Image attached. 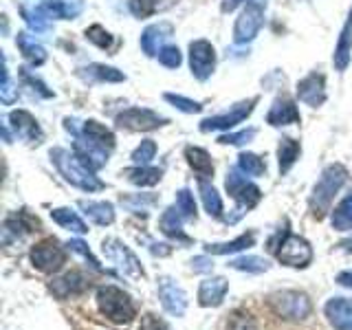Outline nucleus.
<instances>
[{
	"label": "nucleus",
	"mask_w": 352,
	"mask_h": 330,
	"mask_svg": "<svg viewBox=\"0 0 352 330\" xmlns=\"http://www.w3.org/2000/svg\"><path fill=\"white\" fill-rule=\"evenodd\" d=\"M51 159L53 163L58 165V170L62 172V176L66 181H69L71 185L80 187V190L84 192H97L102 190L104 183L97 179V176L93 174V168L88 165L80 154H71L69 150H51Z\"/></svg>",
	"instance_id": "1"
},
{
	"label": "nucleus",
	"mask_w": 352,
	"mask_h": 330,
	"mask_svg": "<svg viewBox=\"0 0 352 330\" xmlns=\"http://www.w3.org/2000/svg\"><path fill=\"white\" fill-rule=\"evenodd\" d=\"M346 176H348L346 168H344V165H339V163L328 165V168L324 170L322 179H319V183L315 185V192H313V198H311V209H313V214L317 218H322L330 209L335 194L341 190V185L346 183Z\"/></svg>",
	"instance_id": "2"
},
{
	"label": "nucleus",
	"mask_w": 352,
	"mask_h": 330,
	"mask_svg": "<svg viewBox=\"0 0 352 330\" xmlns=\"http://www.w3.org/2000/svg\"><path fill=\"white\" fill-rule=\"evenodd\" d=\"M97 306L115 324H128L137 317V308L132 304L130 295L117 286H102L97 291Z\"/></svg>",
	"instance_id": "3"
},
{
	"label": "nucleus",
	"mask_w": 352,
	"mask_h": 330,
	"mask_svg": "<svg viewBox=\"0 0 352 330\" xmlns=\"http://www.w3.org/2000/svg\"><path fill=\"white\" fill-rule=\"evenodd\" d=\"M225 185H227V192L238 201V207L234 209L236 214L231 216V218H227V223H229V225H234V223H238V220L249 212L251 207H256V205L260 203L262 192H260L253 183H249V181L245 179V176H240L238 170H234V172H229V174H227Z\"/></svg>",
	"instance_id": "4"
},
{
	"label": "nucleus",
	"mask_w": 352,
	"mask_h": 330,
	"mask_svg": "<svg viewBox=\"0 0 352 330\" xmlns=\"http://www.w3.org/2000/svg\"><path fill=\"white\" fill-rule=\"evenodd\" d=\"M102 251H104L106 260L119 271V275H124L128 280L143 278V269H141L139 260L135 258V253H132L126 245H121L119 240H115V238L104 240Z\"/></svg>",
	"instance_id": "5"
},
{
	"label": "nucleus",
	"mask_w": 352,
	"mask_h": 330,
	"mask_svg": "<svg viewBox=\"0 0 352 330\" xmlns=\"http://www.w3.org/2000/svg\"><path fill=\"white\" fill-rule=\"evenodd\" d=\"M31 262L33 267L42 273H55L64 267L66 262V253L64 249L60 247V242L55 238H47L38 242L36 247L31 249Z\"/></svg>",
	"instance_id": "6"
},
{
	"label": "nucleus",
	"mask_w": 352,
	"mask_h": 330,
	"mask_svg": "<svg viewBox=\"0 0 352 330\" xmlns=\"http://www.w3.org/2000/svg\"><path fill=\"white\" fill-rule=\"evenodd\" d=\"M278 260L286 267H293V269H304L311 264L313 260V249L311 245L300 238V236H293V234H286L280 242V249H278Z\"/></svg>",
	"instance_id": "7"
},
{
	"label": "nucleus",
	"mask_w": 352,
	"mask_h": 330,
	"mask_svg": "<svg viewBox=\"0 0 352 330\" xmlns=\"http://www.w3.org/2000/svg\"><path fill=\"white\" fill-rule=\"evenodd\" d=\"M273 311L286 319H306L311 315V302L304 293L297 291H282L271 295Z\"/></svg>",
	"instance_id": "8"
},
{
	"label": "nucleus",
	"mask_w": 352,
	"mask_h": 330,
	"mask_svg": "<svg viewBox=\"0 0 352 330\" xmlns=\"http://www.w3.org/2000/svg\"><path fill=\"white\" fill-rule=\"evenodd\" d=\"M262 20H264V5L260 0H253L245 7V11L240 14V18L236 20V27H234V40L238 44L242 42H251L253 38L258 36V31L262 27Z\"/></svg>",
	"instance_id": "9"
},
{
	"label": "nucleus",
	"mask_w": 352,
	"mask_h": 330,
	"mask_svg": "<svg viewBox=\"0 0 352 330\" xmlns=\"http://www.w3.org/2000/svg\"><path fill=\"white\" fill-rule=\"evenodd\" d=\"M216 51L207 40H196L190 44V66L198 80H207L214 71Z\"/></svg>",
	"instance_id": "10"
},
{
	"label": "nucleus",
	"mask_w": 352,
	"mask_h": 330,
	"mask_svg": "<svg viewBox=\"0 0 352 330\" xmlns=\"http://www.w3.org/2000/svg\"><path fill=\"white\" fill-rule=\"evenodd\" d=\"M159 297L163 308L174 317H183L187 311V293L181 289L179 284L170 278H163L159 282Z\"/></svg>",
	"instance_id": "11"
},
{
	"label": "nucleus",
	"mask_w": 352,
	"mask_h": 330,
	"mask_svg": "<svg viewBox=\"0 0 352 330\" xmlns=\"http://www.w3.org/2000/svg\"><path fill=\"white\" fill-rule=\"evenodd\" d=\"M163 121H165L163 117H159L157 113H152L148 108H130L117 117V124L128 130H152V128H159Z\"/></svg>",
	"instance_id": "12"
},
{
	"label": "nucleus",
	"mask_w": 352,
	"mask_h": 330,
	"mask_svg": "<svg viewBox=\"0 0 352 330\" xmlns=\"http://www.w3.org/2000/svg\"><path fill=\"white\" fill-rule=\"evenodd\" d=\"M258 99H249V102H242L238 106H234L231 113H225V115H216V117H209L203 121L201 130L209 132V130H227V128H234L236 124H240L242 119H247L253 110V104H256Z\"/></svg>",
	"instance_id": "13"
},
{
	"label": "nucleus",
	"mask_w": 352,
	"mask_h": 330,
	"mask_svg": "<svg viewBox=\"0 0 352 330\" xmlns=\"http://www.w3.org/2000/svg\"><path fill=\"white\" fill-rule=\"evenodd\" d=\"M297 97H300V102L308 104V106H322L324 99H326V86H324V75H317V73H311L308 77L297 84Z\"/></svg>",
	"instance_id": "14"
},
{
	"label": "nucleus",
	"mask_w": 352,
	"mask_h": 330,
	"mask_svg": "<svg viewBox=\"0 0 352 330\" xmlns=\"http://www.w3.org/2000/svg\"><path fill=\"white\" fill-rule=\"evenodd\" d=\"M326 317L335 330H352V302L335 297L326 304Z\"/></svg>",
	"instance_id": "15"
},
{
	"label": "nucleus",
	"mask_w": 352,
	"mask_h": 330,
	"mask_svg": "<svg viewBox=\"0 0 352 330\" xmlns=\"http://www.w3.org/2000/svg\"><path fill=\"white\" fill-rule=\"evenodd\" d=\"M9 121H11V126H14L16 135L20 139H25L29 143H38L40 141V137H42L40 126H38V121L27 113V110H14L11 117H9Z\"/></svg>",
	"instance_id": "16"
},
{
	"label": "nucleus",
	"mask_w": 352,
	"mask_h": 330,
	"mask_svg": "<svg viewBox=\"0 0 352 330\" xmlns=\"http://www.w3.org/2000/svg\"><path fill=\"white\" fill-rule=\"evenodd\" d=\"M229 284L225 278H209L198 289V302L201 306H220L227 295Z\"/></svg>",
	"instance_id": "17"
},
{
	"label": "nucleus",
	"mask_w": 352,
	"mask_h": 330,
	"mask_svg": "<svg viewBox=\"0 0 352 330\" xmlns=\"http://www.w3.org/2000/svg\"><path fill=\"white\" fill-rule=\"evenodd\" d=\"M44 14H47L49 18H77L82 14L84 9V3L82 0H49V3H44L40 7Z\"/></svg>",
	"instance_id": "18"
},
{
	"label": "nucleus",
	"mask_w": 352,
	"mask_h": 330,
	"mask_svg": "<svg viewBox=\"0 0 352 330\" xmlns=\"http://www.w3.org/2000/svg\"><path fill=\"white\" fill-rule=\"evenodd\" d=\"M267 121L271 126H289L300 121V113H297L295 104L289 102V99H278V102L273 104V108L269 110Z\"/></svg>",
	"instance_id": "19"
},
{
	"label": "nucleus",
	"mask_w": 352,
	"mask_h": 330,
	"mask_svg": "<svg viewBox=\"0 0 352 330\" xmlns=\"http://www.w3.org/2000/svg\"><path fill=\"white\" fill-rule=\"evenodd\" d=\"M185 157H187V163L192 165V170L198 174V181H207L212 179L214 174V163H212V157L203 150V148H187L185 150Z\"/></svg>",
	"instance_id": "20"
},
{
	"label": "nucleus",
	"mask_w": 352,
	"mask_h": 330,
	"mask_svg": "<svg viewBox=\"0 0 352 330\" xmlns=\"http://www.w3.org/2000/svg\"><path fill=\"white\" fill-rule=\"evenodd\" d=\"M170 33H172V27L168 25V22H161V25L148 27L146 31H143V36H141V47H143V51H146L148 55H159L161 42L165 38H170Z\"/></svg>",
	"instance_id": "21"
},
{
	"label": "nucleus",
	"mask_w": 352,
	"mask_h": 330,
	"mask_svg": "<svg viewBox=\"0 0 352 330\" xmlns=\"http://www.w3.org/2000/svg\"><path fill=\"white\" fill-rule=\"evenodd\" d=\"M84 289H86V280L80 273H69V275H64V278L55 280L51 284V291L58 297H69L75 293H82Z\"/></svg>",
	"instance_id": "22"
},
{
	"label": "nucleus",
	"mask_w": 352,
	"mask_h": 330,
	"mask_svg": "<svg viewBox=\"0 0 352 330\" xmlns=\"http://www.w3.org/2000/svg\"><path fill=\"white\" fill-rule=\"evenodd\" d=\"M181 223H183V214H181L176 207H170L168 212H165V214L161 216V231H163L165 236L174 238V240H183V242H187L190 238H187V236L183 234Z\"/></svg>",
	"instance_id": "23"
},
{
	"label": "nucleus",
	"mask_w": 352,
	"mask_h": 330,
	"mask_svg": "<svg viewBox=\"0 0 352 330\" xmlns=\"http://www.w3.org/2000/svg\"><path fill=\"white\" fill-rule=\"evenodd\" d=\"M80 207L84 209V214L97 225H110L115 220V209L108 203H93V201H82Z\"/></svg>",
	"instance_id": "24"
},
{
	"label": "nucleus",
	"mask_w": 352,
	"mask_h": 330,
	"mask_svg": "<svg viewBox=\"0 0 352 330\" xmlns=\"http://www.w3.org/2000/svg\"><path fill=\"white\" fill-rule=\"evenodd\" d=\"M51 218L60 227L69 229V231H75V234H86V231H88V227L84 225V220L77 216L75 212H71V209H53Z\"/></svg>",
	"instance_id": "25"
},
{
	"label": "nucleus",
	"mask_w": 352,
	"mask_h": 330,
	"mask_svg": "<svg viewBox=\"0 0 352 330\" xmlns=\"http://www.w3.org/2000/svg\"><path fill=\"white\" fill-rule=\"evenodd\" d=\"M278 157H280V172H289L293 168V163L300 157V143L295 139L284 137L280 141V148H278Z\"/></svg>",
	"instance_id": "26"
},
{
	"label": "nucleus",
	"mask_w": 352,
	"mask_h": 330,
	"mask_svg": "<svg viewBox=\"0 0 352 330\" xmlns=\"http://www.w3.org/2000/svg\"><path fill=\"white\" fill-rule=\"evenodd\" d=\"M161 170L159 168H148V165H141V168H132L126 170V176L130 183L141 185V187H148V185H157L161 181Z\"/></svg>",
	"instance_id": "27"
},
{
	"label": "nucleus",
	"mask_w": 352,
	"mask_h": 330,
	"mask_svg": "<svg viewBox=\"0 0 352 330\" xmlns=\"http://www.w3.org/2000/svg\"><path fill=\"white\" fill-rule=\"evenodd\" d=\"M18 47L31 64H42L47 60V53H44L40 44H36V40H33L29 33H18Z\"/></svg>",
	"instance_id": "28"
},
{
	"label": "nucleus",
	"mask_w": 352,
	"mask_h": 330,
	"mask_svg": "<svg viewBox=\"0 0 352 330\" xmlns=\"http://www.w3.org/2000/svg\"><path fill=\"white\" fill-rule=\"evenodd\" d=\"M198 190H201V198H203V205L207 209V214L218 218L220 214H223V201H220L218 192L207 181H198Z\"/></svg>",
	"instance_id": "29"
},
{
	"label": "nucleus",
	"mask_w": 352,
	"mask_h": 330,
	"mask_svg": "<svg viewBox=\"0 0 352 330\" xmlns=\"http://www.w3.org/2000/svg\"><path fill=\"white\" fill-rule=\"evenodd\" d=\"M82 132H84L86 137H91L93 141H97L99 146L108 148V150H113V146H115V137H113V132H110L106 126L97 124V121H86L84 128H82Z\"/></svg>",
	"instance_id": "30"
},
{
	"label": "nucleus",
	"mask_w": 352,
	"mask_h": 330,
	"mask_svg": "<svg viewBox=\"0 0 352 330\" xmlns=\"http://www.w3.org/2000/svg\"><path fill=\"white\" fill-rule=\"evenodd\" d=\"M253 242H256V236L245 234L231 242H225V245H207V253H212V256H227V253H236V251H242L245 247H251Z\"/></svg>",
	"instance_id": "31"
},
{
	"label": "nucleus",
	"mask_w": 352,
	"mask_h": 330,
	"mask_svg": "<svg viewBox=\"0 0 352 330\" xmlns=\"http://www.w3.org/2000/svg\"><path fill=\"white\" fill-rule=\"evenodd\" d=\"M333 227L339 231H350L352 229V194L339 203V207L333 214Z\"/></svg>",
	"instance_id": "32"
},
{
	"label": "nucleus",
	"mask_w": 352,
	"mask_h": 330,
	"mask_svg": "<svg viewBox=\"0 0 352 330\" xmlns=\"http://www.w3.org/2000/svg\"><path fill=\"white\" fill-rule=\"evenodd\" d=\"M238 170L247 176H262L264 170H267V165H264V161L258 157V154L245 152L238 157Z\"/></svg>",
	"instance_id": "33"
},
{
	"label": "nucleus",
	"mask_w": 352,
	"mask_h": 330,
	"mask_svg": "<svg viewBox=\"0 0 352 330\" xmlns=\"http://www.w3.org/2000/svg\"><path fill=\"white\" fill-rule=\"evenodd\" d=\"M350 62V25H346L344 33H341L337 51H335V66L339 71H344Z\"/></svg>",
	"instance_id": "34"
},
{
	"label": "nucleus",
	"mask_w": 352,
	"mask_h": 330,
	"mask_svg": "<svg viewBox=\"0 0 352 330\" xmlns=\"http://www.w3.org/2000/svg\"><path fill=\"white\" fill-rule=\"evenodd\" d=\"M231 267L238 269V271H247V273H262L269 269V262L256 258V256H249V258H238V260H231L229 262Z\"/></svg>",
	"instance_id": "35"
},
{
	"label": "nucleus",
	"mask_w": 352,
	"mask_h": 330,
	"mask_svg": "<svg viewBox=\"0 0 352 330\" xmlns=\"http://www.w3.org/2000/svg\"><path fill=\"white\" fill-rule=\"evenodd\" d=\"M176 209L183 214V218H196V203L190 190H181L176 194Z\"/></svg>",
	"instance_id": "36"
},
{
	"label": "nucleus",
	"mask_w": 352,
	"mask_h": 330,
	"mask_svg": "<svg viewBox=\"0 0 352 330\" xmlns=\"http://www.w3.org/2000/svg\"><path fill=\"white\" fill-rule=\"evenodd\" d=\"M154 154H157V143L154 141H141V146L132 152V161L135 163H141V165H148L152 159H154Z\"/></svg>",
	"instance_id": "37"
},
{
	"label": "nucleus",
	"mask_w": 352,
	"mask_h": 330,
	"mask_svg": "<svg viewBox=\"0 0 352 330\" xmlns=\"http://www.w3.org/2000/svg\"><path fill=\"white\" fill-rule=\"evenodd\" d=\"M91 75L97 77V80H106V82H121L124 80V73H119L113 66H104V64H93L91 69Z\"/></svg>",
	"instance_id": "38"
},
{
	"label": "nucleus",
	"mask_w": 352,
	"mask_h": 330,
	"mask_svg": "<svg viewBox=\"0 0 352 330\" xmlns=\"http://www.w3.org/2000/svg\"><path fill=\"white\" fill-rule=\"evenodd\" d=\"M86 38L95 42L99 49H108L110 44H113V36L104 29V27H99V25H93L91 29H86Z\"/></svg>",
	"instance_id": "39"
},
{
	"label": "nucleus",
	"mask_w": 352,
	"mask_h": 330,
	"mask_svg": "<svg viewBox=\"0 0 352 330\" xmlns=\"http://www.w3.org/2000/svg\"><path fill=\"white\" fill-rule=\"evenodd\" d=\"M157 9V0H130V11L137 18H148Z\"/></svg>",
	"instance_id": "40"
},
{
	"label": "nucleus",
	"mask_w": 352,
	"mask_h": 330,
	"mask_svg": "<svg viewBox=\"0 0 352 330\" xmlns=\"http://www.w3.org/2000/svg\"><path fill=\"white\" fill-rule=\"evenodd\" d=\"M165 99H168V102H172L176 108H181L183 113H201V108H203L198 102H192V99L181 97V95H172V93H168V95H165Z\"/></svg>",
	"instance_id": "41"
},
{
	"label": "nucleus",
	"mask_w": 352,
	"mask_h": 330,
	"mask_svg": "<svg viewBox=\"0 0 352 330\" xmlns=\"http://www.w3.org/2000/svg\"><path fill=\"white\" fill-rule=\"evenodd\" d=\"M159 62L163 66H168V69H176L181 64V51L176 47H163L159 51Z\"/></svg>",
	"instance_id": "42"
},
{
	"label": "nucleus",
	"mask_w": 352,
	"mask_h": 330,
	"mask_svg": "<svg viewBox=\"0 0 352 330\" xmlns=\"http://www.w3.org/2000/svg\"><path fill=\"white\" fill-rule=\"evenodd\" d=\"M69 249H71V251H75V253H80V256H82L84 260H88V262H91V264H93V269L102 271V267H99V262H97V260L93 258L91 249H88V247L84 245L82 240H71V242H69Z\"/></svg>",
	"instance_id": "43"
},
{
	"label": "nucleus",
	"mask_w": 352,
	"mask_h": 330,
	"mask_svg": "<svg viewBox=\"0 0 352 330\" xmlns=\"http://www.w3.org/2000/svg\"><path fill=\"white\" fill-rule=\"evenodd\" d=\"M256 137V130H242V132H236V135H225V137H220L218 141L220 143H234V146H238V143H245L249 139Z\"/></svg>",
	"instance_id": "44"
},
{
	"label": "nucleus",
	"mask_w": 352,
	"mask_h": 330,
	"mask_svg": "<svg viewBox=\"0 0 352 330\" xmlns=\"http://www.w3.org/2000/svg\"><path fill=\"white\" fill-rule=\"evenodd\" d=\"M139 330H170L168 326H165L159 317H154V315H143L141 317V326H139Z\"/></svg>",
	"instance_id": "45"
},
{
	"label": "nucleus",
	"mask_w": 352,
	"mask_h": 330,
	"mask_svg": "<svg viewBox=\"0 0 352 330\" xmlns=\"http://www.w3.org/2000/svg\"><path fill=\"white\" fill-rule=\"evenodd\" d=\"M0 97H3V102H5V104H11V102H14V99L18 97V91H14V88H11V82H9L7 71L3 73V88H0Z\"/></svg>",
	"instance_id": "46"
},
{
	"label": "nucleus",
	"mask_w": 352,
	"mask_h": 330,
	"mask_svg": "<svg viewBox=\"0 0 352 330\" xmlns=\"http://www.w3.org/2000/svg\"><path fill=\"white\" fill-rule=\"evenodd\" d=\"M192 267H194V271H198V273H205V271H212L214 262H212V260H207V258H194V260H192Z\"/></svg>",
	"instance_id": "47"
},
{
	"label": "nucleus",
	"mask_w": 352,
	"mask_h": 330,
	"mask_svg": "<svg viewBox=\"0 0 352 330\" xmlns=\"http://www.w3.org/2000/svg\"><path fill=\"white\" fill-rule=\"evenodd\" d=\"M337 282H339V284H344V286H352V271H344V273H339Z\"/></svg>",
	"instance_id": "48"
},
{
	"label": "nucleus",
	"mask_w": 352,
	"mask_h": 330,
	"mask_svg": "<svg viewBox=\"0 0 352 330\" xmlns=\"http://www.w3.org/2000/svg\"><path fill=\"white\" fill-rule=\"evenodd\" d=\"M341 247H344L346 251H350V253H352V238H350V240H346V242H344V245H341Z\"/></svg>",
	"instance_id": "49"
},
{
	"label": "nucleus",
	"mask_w": 352,
	"mask_h": 330,
	"mask_svg": "<svg viewBox=\"0 0 352 330\" xmlns=\"http://www.w3.org/2000/svg\"><path fill=\"white\" fill-rule=\"evenodd\" d=\"M348 25H352V11H350V20H348Z\"/></svg>",
	"instance_id": "50"
}]
</instances>
